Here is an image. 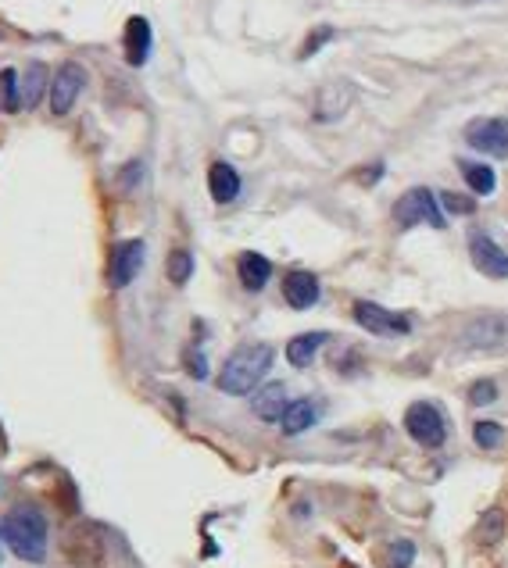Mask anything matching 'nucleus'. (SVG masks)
Wrapping results in <instances>:
<instances>
[{
  "mask_svg": "<svg viewBox=\"0 0 508 568\" xmlns=\"http://www.w3.org/2000/svg\"><path fill=\"white\" fill-rule=\"evenodd\" d=\"M272 362H276V351L269 344H258V340L254 344H240L226 358V365L218 372V389L226 397H251L265 382Z\"/></svg>",
  "mask_w": 508,
  "mask_h": 568,
  "instance_id": "f257e3e1",
  "label": "nucleus"
},
{
  "mask_svg": "<svg viewBox=\"0 0 508 568\" xmlns=\"http://www.w3.org/2000/svg\"><path fill=\"white\" fill-rule=\"evenodd\" d=\"M0 540L7 544V551L18 558V562H29V565H40L47 558V540H51V529H47V518L22 504L14 511L4 515L0 522Z\"/></svg>",
  "mask_w": 508,
  "mask_h": 568,
  "instance_id": "f03ea898",
  "label": "nucleus"
},
{
  "mask_svg": "<svg viewBox=\"0 0 508 568\" xmlns=\"http://www.w3.org/2000/svg\"><path fill=\"white\" fill-rule=\"evenodd\" d=\"M394 222L402 225V229H411V225H433V229H444L448 225V218H444V207H440V200H437V193L426 187H415L408 189L405 197L394 204Z\"/></svg>",
  "mask_w": 508,
  "mask_h": 568,
  "instance_id": "7ed1b4c3",
  "label": "nucleus"
},
{
  "mask_svg": "<svg viewBox=\"0 0 508 568\" xmlns=\"http://www.w3.org/2000/svg\"><path fill=\"white\" fill-rule=\"evenodd\" d=\"M405 433L411 436V440H415V444L429 447V451H437V447L448 440L444 415H440L433 404H426V400L411 404V408L405 411Z\"/></svg>",
  "mask_w": 508,
  "mask_h": 568,
  "instance_id": "20e7f679",
  "label": "nucleus"
},
{
  "mask_svg": "<svg viewBox=\"0 0 508 568\" xmlns=\"http://www.w3.org/2000/svg\"><path fill=\"white\" fill-rule=\"evenodd\" d=\"M355 322L373 336H408L411 333V322L405 315H398V311H391L376 300H358L355 304Z\"/></svg>",
  "mask_w": 508,
  "mask_h": 568,
  "instance_id": "39448f33",
  "label": "nucleus"
},
{
  "mask_svg": "<svg viewBox=\"0 0 508 568\" xmlns=\"http://www.w3.org/2000/svg\"><path fill=\"white\" fill-rule=\"evenodd\" d=\"M83 90H87V69L79 61H65L54 72V79H51V94H47L51 96V111L54 115H69Z\"/></svg>",
  "mask_w": 508,
  "mask_h": 568,
  "instance_id": "423d86ee",
  "label": "nucleus"
},
{
  "mask_svg": "<svg viewBox=\"0 0 508 568\" xmlns=\"http://www.w3.org/2000/svg\"><path fill=\"white\" fill-rule=\"evenodd\" d=\"M466 143L480 154L508 158V118H476L466 125Z\"/></svg>",
  "mask_w": 508,
  "mask_h": 568,
  "instance_id": "0eeeda50",
  "label": "nucleus"
},
{
  "mask_svg": "<svg viewBox=\"0 0 508 568\" xmlns=\"http://www.w3.org/2000/svg\"><path fill=\"white\" fill-rule=\"evenodd\" d=\"M143 254H147L143 240H122V243H115V251H111V265H107V279H111L115 289H125V286L140 276V269H143Z\"/></svg>",
  "mask_w": 508,
  "mask_h": 568,
  "instance_id": "6e6552de",
  "label": "nucleus"
},
{
  "mask_svg": "<svg viewBox=\"0 0 508 568\" xmlns=\"http://www.w3.org/2000/svg\"><path fill=\"white\" fill-rule=\"evenodd\" d=\"M469 258L476 272H484L487 279H508V251H502L487 233L469 236Z\"/></svg>",
  "mask_w": 508,
  "mask_h": 568,
  "instance_id": "1a4fd4ad",
  "label": "nucleus"
},
{
  "mask_svg": "<svg viewBox=\"0 0 508 568\" xmlns=\"http://www.w3.org/2000/svg\"><path fill=\"white\" fill-rule=\"evenodd\" d=\"M291 408V393H287V382H265L251 393V411L254 418L262 422H280L283 411Z\"/></svg>",
  "mask_w": 508,
  "mask_h": 568,
  "instance_id": "9d476101",
  "label": "nucleus"
},
{
  "mask_svg": "<svg viewBox=\"0 0 508 568\" xmlns=\"http://www.w3.org/2000/svg\"><path fill=\"white\" fill-rule=\"evenodd\" d=\"M319 297H322V286H319V276H315V272H305V269L287 272V279H283V300H287L294 311L315 307Z\"/></svg>",
  "mask_w": 508,
  "mask_h": 568,
  "instance_id": "9b49d317",
  "label": "nucleus"
},
{
  "mask_svg": "<svg viewBox=\"0 0 508 568\" xmlns=\"http://www.w3.org/2000/svg\"><path fill=\"white\" fill-rule=\"evenodd\" d=\"M151 43H154L151 22H147L143 14H133V18L125 22V61H129L133 69H143L147 58H151Z\"/></svg>",
  "mask_w": 508,
  "mask_h": 568,
  "instance_id": "f8f14e48",
  "label": "nucleus"
},
{
  "mask_svg": "<svg viewBox=\"0 0 508 568\" xmlns=\"http://www.w3.org/2000/svg\"><path fill=\"white\" fill-rule=\"evenodd\" d=\"M208 189H211V200L215 204H233L236 197H240V172L229 165V161H215L211 169H208Z\"/></svg>",
  "mask_w": 508,
  "mask_h": 568,
  "instance_id": "ddd939ff",
  "label": "nucleus"
},
{
  "mask_svg": "<svg viewBox=\"0 0 508 568\" xmlns=\"http://www.w3.org/2000/svg\"><path fill=\"white\" fill-rule=\"evenodd\" d=\"M236 276H240L244 289L258 293V289H265V286H269V279H272V261H269L265 254L244 251V254L236 258Z\"/></svg>",
  "mask_w": 508,
  "mask_h": 568,
  "instance_id": "4468645a",
  "label": "nucleus"
},
{
  "mask_svg": "<svg viewBox=\"0 0 508 568\" xmlns=\"http://www.w3.org/2000/svg\"><path fill=\"white\" fill-rule=\"evenodd\" d=\"M319 415H322L319 400H311V397L291 400V408H287L283 418H280V429H283L287 436H301V433H308V429L319 422Z\"/></svg>",
  "mask_w": 508,
  "mask_h": 568,
  "instance_id": "2eb2a0df",
  "label": "nucleus"
},
{
  "mask_svg": "<svg viewBox=\"0 0 508 568\" xmlns=\"http://www.w3.org/2000/svg\"><path fill=\"white\" fill-rule=\"evenodd\" d=\"M329 344V333H301V336H294L291 344H287V362L294 365V369H308L315 358H319V351Z\"/></svg>",
  "mask_w": 508,
  "mask_h": 568,
  "instance_id": "dca6fc26",
  "label": "nucleus"
},
{
  "mask_svg": "<svg viewBox=\"0 0 508 568\" xmlns=\"http://www.w3.org/2000/svg\"><path fill=\"white\" fill-rule=\"evenodd\" d=\"M458 172L466 179V187L473 189L476 197H491L494 187H498V176L491 165H480V161H458Z\"/></svg>",
  "mask_w": 508,
  "mask_h": 568,
  "instance_id": "f3484780",
  "label": "nucleus"
},
{
  "mask_svg": "<svg viewBox=\"0 0 508 568\" xmlns=\"http://www.w3.org/2000/svg\"><path fill=\"white\" fill-rule=\"evenodd\" d=\"M43 94H51V79H47V65H29L25 69V83H22V107H36Z\"/></svg>",
  "mask_w": 508,
  "mask_h": 568,
  "instance_id": "a211bd4d",
  "label": "nucleus"
},
{
  "mask_svg": "<svg viewBox=\"0 0 508 568\" xmlns=\"http://www.w3.org/2000/svg\"><path fill=\"white\" fill-rule=\"evenodd\" d=\"M0 107L7 115L22 111V83H18V72L14 69H4L0 72Z\"/></svg>",
  "mask_w": 508,
  "mask_h": 568,
  "instance_id": "6ab92c4d",
  "label": "nucleus"
},
{
  "mask_svg": "<svg viewBox=\"0 0 508 568\" xmlns=\"http://www.w3.org/2000/svg\"><path fill=\"white\" fill-rule=\"evenodd\" d=\"M505 322L502 318H480L476 325H469V344H480V347H487V344H498L502 340V329Z\"/></svg>",
  "mask_w": 508,
  "mask_h": 568,
  "instance_id": "aec40b11",
  "label": "nucleus"
},
{
  "mask_svg": "<svg viewBox=\"0 0 508 568\" xmlns=\"http://www.w3.org/2000/svg\"><path fill=\"white\" fill-rule=\"evenodd\" d=\"M194 276V254L190 251H172L169 254V279L176 286H187Z\"/></svg>",
  "mask_w": 508,
  "mask_h": 568,
  "instance_id": "412c9836",
  "label": "nucleus"
},
{
  "mask_svg": "<svg viewBox=\"0 0 508 568\" xmlns=\"http://www.w3.org/2000/svg\"><path fill=\"white\" fill-rule=\"evenodd\" d=\"M473 440H476V447L494 451V447H502V440H505V426H498V422H476V426H473Z\"/></svg>",
  "mask_w": 508,
  "mask_h": 568,
  "instance_id": "4be33fe9",
  "label": "nucleus"
},
{
  "mask_svg": "<svg viewBox=\"0 0 508 568\" xmlns=\"http://www.w3.org/2000/svg\"><path fill=\"white\" fill-rule=\"evenodd\" d=\"M502 529H505V515L494 508L480 518V544H498L502 540Z\"/></svg>",
  "mask_w": 508,
  "mask_h": 568,
  "instance_id": "5701e85b",
  "label": "nucleus"
},
{
  "mask_svg": "<svg viewBox=\"0 0 508 568\" xmlns=\"http://www.w3.org/2000/svg\"><path fill=\"white\" fill-rule=\"evenodd\" d=\"M437 200H440V207L451 211V215H473V211H476V200H469V197H462V193H440Z\"/></svg>",
  "mask_w": 508,
  "mask_h": 568,
  "instance_id": "b1692460",
  "label": "nucleus"
},
{
  "mask_svg": "<svg viewBox=\"0 0 508 568\" xmlns=\"http://www.w3.org/2000/svg\"><path fill=\"white\" fill-rule=\"evenodd\" d=\"M498 400V386L491 382V379H484V382H476L473 389H469V404L473 408H484V404H494Z\"/></svg>",
  "mask_w": 508,
  "mask_h": 568,
  "instance_id": "393cba45",
  "label": "nucleus"
},
{
  "mask_svg": "<svg viewBox=\"0 0 508 568\" xmlns=\"http://www.w3.org/2000/svg\"><path fill=\"white\" fill-rule=\"evenodd\" d=\"M415 562V544L411 540H398L394 547H391V562H387V568H408Z\"/></svg>",
  "mask_w": 508,
  "mask_h": 568,
  "instance_id": "a878e982",
  "label": "nucleus"
},
{
  "mask_svg": "<svg viewBox=\"0 0 508 568\" xmlns=\"http://www.w3.org/2000/svg\"><path fill=\"white\" fill-rule=\"evenodd\" d=\"M326 40H333V29H329V25L315 29V32H311V36L305 40V47H301V58H311V54H315V50H319Z\"/></svg>",
  "mask_w": 508,
  "mask_h": 568,
  "instance_id": "bb28decb",
  "label": "nucleus"
},
{
  "mask_svg": "<svg viewBox=\"0 0 508 568\" xmlns=\"http://www.w3.org/2000/svg\"><path fill=\"white\" fill-rule=\"evenodd\" d=\"M187 369H190L194 379H208V362H204L201 351H190V354H187Z\"/></svg>",
  "mask_w": 508,
  "mask_h": 568,
  "instance_id": "cd10ccee",
  "label": "nucleus"
},
{
  "mask_svg": "<svg viewBox=\"0 0 508 568\" xmlns=\"http://www.w3.org/2000/svg\"><path fill=\"white\" fill-rule=\"evenodd\" d=\"M140 176H143V165L133 161V165H125V172L118 176V183H122V189H133L136 183H140Z\"/></svg>",
  "mask_w": 508,
  "mask_h": 568,
  "instance_id": "c85d7f7f",
  "label": "nucleus"
},
{
  "mask_svg": "<svg viewBox=\"0 0 508 568\" xmlns=\"http://www.w3.org/2000/svg\"><path fill=\"white\" fill-rule=\"evenodd\" d=\"M380 176H383V161H376V165H373L369 172H362V183H365V187H373V183H376Z\"/></svg>",
  "mask_w": 508,
  "mask_h": 568,
  "instance_id": "c756f323",
  "label": "nucleus"
},
{
  "mask_svg": "<svg viewBox=\"0 0 508 568\" xmlns=\"http://www.w3.org/2000/svg\"><path fill=\"white\" fill-rule=\"evenodd\" d=\"M0 562H4V540H0Z\"/></svg>",
  "mask_w": 508,
  "mask_h": 568,
  "instance_id": "7c9ffc66",
  "label": "nucleus"
},
{
  "mask_svg": "<svg viewBox=\"0 0 508 568\" xmlns=\"http://www.w3.org/2000/svg\"><path fill=\"white\" fill-rule=\"evenodd\" d=\"M458 4H480V0H458Z\"/></svg>",
  "mask_w": 508,
  "mask_h": 568,
  "instance_id": "2f4dec72",
  "label": "nucleus"
}]
</instances>
